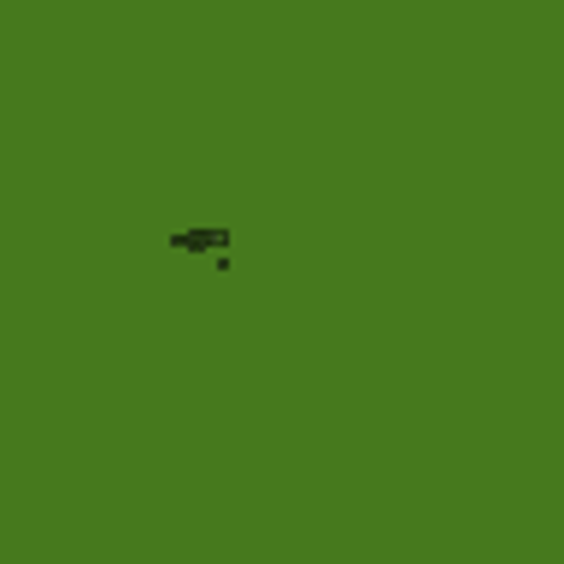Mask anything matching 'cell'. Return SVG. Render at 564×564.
<instances>
[{
  "instance_id": "obj_1",
  "label": "cell",
  "mask_w": 564,
  "mask_h": 564,
  "mask_svg": "<svg viewBox=\"0 0 564 564\" xmlns=\"http://www.w3.org/2000/svg\"><path fill=\"white\" fill-rule=\"evenodd\" d=\"M176 253H212L218 264H229V247H236V236L229 229H183V236H171Z\"/></svg>"
}]
</instances>
